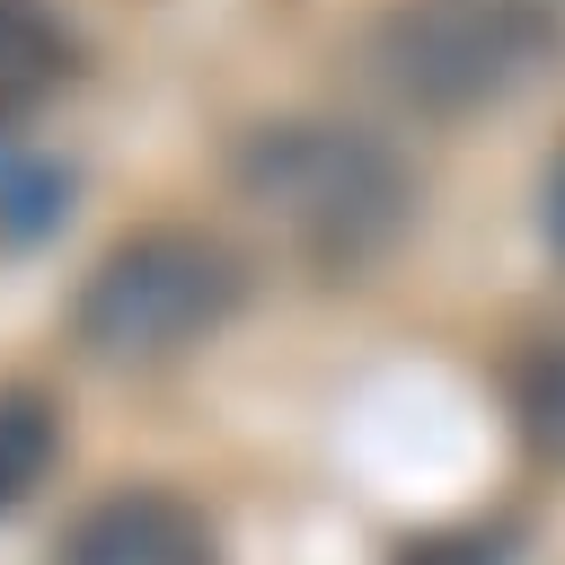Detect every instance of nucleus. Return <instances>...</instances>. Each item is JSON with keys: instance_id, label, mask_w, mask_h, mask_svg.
I'll list each match as a JSON object with an SVG mask.
<instances>
[{"instance_id": "obj_1", "label": "nucleus", "mask_w": 565, "mask_h": 565, "mask_svg": "<svg viewBox=\"0 0 565 565\" xmlns=\"http://www.w3.org/2000/svg\"><path fill=\"white\" fill-rule=\"evenodd\" d=\"M238 194L265 221H282L291 247L318 256L327 274L371 265L397 238L406 203H415L406 194V168L371 132H353V124H265V132H247Z\"/></svg>"}, {"instance_id": "obj_2", "label": "nucleus", "mask_w": 565, "mask_h": 565, "mask_svg": "<svg viewBox=\"0 0 565 565\" xmlns=\"http://www.w3.org/2000/svg\"><path fill=\"white\" fill-rule=\"evenodd\" d=\"M371 53L406 106L477 115L521 97L565 53V0H397Z\"/></svg>"}, {"instance_id": "obj_3", "label": "nucleus", "mask_w": 565, "mask_h": 565, "mask_svg": "<svg viewBox=\"0 0 565 565\" xmlns=\"http://www.w3.org/2000/svg\"><path fill=\"white\" fill-rule=\"evenodd\" d=\"M247 291V265L203 238V230H141L124 247L97 256V274L79 282L71 335L97 362H168L185 344H203Z\"/></svg>"}, {"instance_id": "obj_4", "label": "nucleus", "mask_w": 565, "mask_h": 565, "mask_svg": "<svg viewBox=\"0 0 565 565\" xmlns=\"http://www.w3.org/2000/svg\"><path fill=\"white\" fill-rule=\"evenodd\" d=\"M53 565H221L212 556V521L168 494V486H115L97 494L71 530Z\"/></svg>"}, {"instance_id": "obj_5", "label": "nucleus", "mask_w": 565, "mask_h": 565, "mask_svg": "<svg viewBox=\"0 0 565 565\" xmlns=\"http://www.w3.org/2000/svg\"><path fill=\"white\" fill-rule=\"evenodd\" d=\"M79 44L53 0H0V124L35 115L53 88H71Z\"/></svg>"}, {"instance_id": "obj_6", "label": "nucleus", "mask_w": 565, "mask_h": 565, "mask_svg": "<svg viewBox=\"0 0 565 565\" xmlns=\"http://www.w3.org/2000/svg\"><path fill=\"white\" fill-rule=\"evenodd\" d=\"M62 450V406L44 388H0V512H18Z\"/></svg>"}, {"instance_id": "obj_7", "label": "nucleus", "mask_w": 565, "mask_h": 565, "mask_svg": "<svg viewBox=\"0 0 565 565\" xmlns=\"http://www.w3.org/2000/svg\"><path fill=\"white\" fill-rule=\"evenodd\" d=\"M62 194H71V177H62L53 159L0 141V238H9V247H35V238L62 221Z\"/></svg>"}, {"instance_id": "obj_8", "label": "nucleus", "mask_w": 565, "mask_h": 565, "mask_svg": "<svg viewBox=\"0 0 565 565\" xmlns=\"http://www.w3.org/2000/svg\"><path fill=\"white\" fill-rule=\"evenodd\" d=\"M512 415H521V441L565 459V344H539L521 371H512Z\"/></svg>"}, {"instance_id": "obj_9", "label": "nucleus", "mask_w": 565, "mask_h": 565, "mask_svg": "<svg viewBox=\"0 0 565 565\" xmlns=\"http://www.w3.org/2000/svg\"><path fill=\"white\" fill-rule=\"evenodd\" d=\"M521 521H459V530H424L397 547V565H512Z\"/></svg>"}, {"instance_id": "obj_10", "label": "nucleus", "mask_w": 565, "mask_h": 565, "mask_svg": "<svg viewBox=\"0 0 565 565\" xmlns=\"http://www.w3.org/2000/svg\"><path fill=\"white\" fill-rule=\"evenodd\" d=\"M539 230H547V247L565 256V150L547 159V185H539Z\"/></svg>"}]
</instances>
